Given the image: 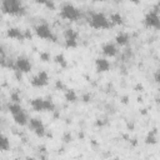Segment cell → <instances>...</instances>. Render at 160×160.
<instances>
[{
    "instance_id": "cell-1",
    "label": "cell",
    "mask_w": 160,
    "mask_h": 160,
    "mask_svg": "<svg viewBox=\"0 0 160 160\" xmlns=\"http://www.w3.org/2000/svg\"><path fill=\"white\" fill-rule=\"evenodd\" d=\"M8 109H9L10 114L12 115L14 121H15L18 125H20V126L28 125L29 118H28L26 112L24 111V109L20 106V104H18V102H10V104L8 105Z\"/></svg>"
},
{
    "instance_id": "cell-30",
    "label": "cell",
    "mask_w": 160,
    "mask_h": 160,
    "mask_svg": "<svg viewBox=\"0 0 160 160\" xmlns=\"http://www.w3.org/2000/svg\"><path fill=\"white\" fill-rule=\"evenodd\" d=\"M0 110H1V106H0Z\"/></svg>"
},
{
    "instance_id": "cell-5",
    "label": "cell",
    "mask_w": 160,
    "mask_h": 160,
    "mask_svg": "<svg viewBox=\"0 0 160 160\" xmlns=\"http://www.w3.org/2000/svg\"><path fill=\"white\" fill-rule=\"evenodd\" d=\"M60 16L69 21H76L78 19H80L81 12L76 6H74L72 4L69 2V4L62 5V8L60 10Z\"/></svg>"
},
{
    "instance_id": "cell-7",
    "label": "cell",
    "mask_w": 160,
    "mask_h": 160,
    "mask_svg": "<svg viewBox=\"0 0 160 160\" xmlns=\"http://www.w3.org/2000/svg\"><path fill=\"white\" fill-rule=\"evenodd\" d=\"M35 34H36V36L40 38V39L55 41V35L52 34V30H51L50 26H49L48 24H45V22L39 24V25L35 28Z\"/></svg>"
},
{
    "instance_id": "cell-28",
    "label": "cell",
    "mask_w": 160,
    "mask_h": 160,
    "mask_svg": "<svg viewBox=\"0 0 160 160\" xmlns=\"http://www.w3.org/2000/svg\"><path fill=\"white\" fill-rule=\"evenodd\" d=\"M94 1H100L101 2V1H105V0H94Z\"/></svg>"
},
{
    "instance_id": "cell-20",
    "label": "cell",
    "mask_w": 160,
    "mask_h": 160,
    "mask_svg": "<svg viewBox=\"0 0 160 160\" xmlns=\"http://www.w3.org/2000/svg\"><path fill=\"white\" fill-rule=\"evenodd\" d=\"M146 144H156V131H151L146 138Z\"/></svg>"
},
{
    "instance_id": "cell-8",
    "label": "cell",
    "mask_w": 160,
    "mask_h": 160,
    "mask_svg": "<svg viewBox=\"0 0 160 160\" xmlns=\"http://www.w3.org/2000/svg\"><path fill=\"white\" fill-rule=\"evenodd\" d=\"M64 40H65V45L68 48H76L79 44V34L74 29L69 28L64 32Z\"/></svg>"
},
{
    "instance_id": "cell-19",
    "label": "cell",
    "mask_w": 160,
    "mask_h": 160,
    "mask_svg": "<svg viewBox=\"0 0 160 160\" xmlns=\"http://www.w3.org/2000/svg\"><path fill=\"white\" fill-rule=\"evenodd\" d=\"M55 62L59 64L60 68H66L68 66V61H66V59H65V56L62 54H58L55 56Z\"/></svg>"
},
{
    "instance_id": "cell-15",
    "label": "cell",
    "mask_w": 160,
    "mask_h": 160,
    "mask_svg": "<svg viewBox=\"0 0 160 160\" xmlns=\"http://www.w3.org/2000/svg\"><path fill=\"white\" fill-rule=\"evenodd\" d=\"M129 40H130L129 34H128V32H124V31L119 32V34L116 35V38H115V42H116L118 45H120V46L128 45V44H129Z\"/></svg>"
},
{
    "instance_id": "cell-4",
    "label": "cell",
    "mask_w": 160,
    "mask_h": 160,
    "mask_svg": "<svg viewBox=\"0 0 160 160\" xmlns=\"http://www.w3.org/2000/svg\"><path fill=\"white\" fill-rule=\"evenodd\" d=\"M30 105L32 110L40 112V111H54L55 104L50 99H42V98H35L30 101Z\"/></svg>"
},
{
    "instance_id": "cell-14",
    "label": "cell",
    "mask_w": 160,
    "mask_h": 160,
    "mask_svg": "<svg viewBox=\"0 0 160 160\" xmlns=\"http://www.w3.org/2000/svg\"><path fill=\"white\" fill-rule=\"evenodd\" d=\"M6 36L10 38V39H15V40H24L25 39V32H22L18 28H9L8 31H6Z\"/></svg>"
},
{
    "instance_id": "cell-22",
    "label": "cell",
    "mask_w": 160,
    "mask_h": 160,
    "mask_svg": "<svg viewBox=\"0 0 160 160\" xmlns=\"http://www.w3.org/2000/svg\"><path fill=\"white\" fill-rule=\"evenodd\" d=\"M10 100H11V102H18V104H20L21 98H20V95H19L18 92H12V94L10 95Z\"/></svg>"
},
{
    "instance_id": "cell-27",
    "label": "cell",
    "mask_w": 160,
    "mask_h": 160,
    "mask_svg": "<svg viewBox=\"0 0 160 160\" xmlns=\"http://www.w3.org/2000/svg\"><path fill=\"white\" fill-rule=\"evenodd\" d=\"M129 1H131V2H134V4H139L140 0H129Z\"/></svg>"
},
{
    "instance_id": "cell-12",
    "label": "cell",
    "mask_w": 160,
    "mask_h": 160,
    "mask_svg": "<svg viewBox=\"0 0 160 160\" xmlns=\"http://www.w3.org/2000/svg\"><path fill=\"white\" fill-rule=\"evenodd\" d=\"M101 52L106 58H114L118 54V48L114 42H106L101 46Z\"/></svg>"
},
{
    "instance_id": "cell-21",
    "label": "cell",
    "mask_w": 160,
    "mask_h": 160,
    "mask_svg": "<svg viewBox=\"0 0 160 160\" xmlns=\"http://www.w3.org/2000/svg\"><path fill=\"white\" fill-rule=\"evenodd\" d=\"M50 59H51V56H50V54H49V52H46V51L40 52V60H41V61L48 62V61H50Z\"/></svg>"
},
{
    "instance_id": "cell-6",
    "label": "cell",
    "mask_w": 160,
    "mask_h": 160,
    "mask_svg": "<svg viewBox=\"0 0 160 160\" xmlns=\"http://www.w3.org/2000/svg\"><path fill=\"white\" fill-rule=\"evenodd\" d=\"M144 24L146 28H151V29H159L160 26V20H159V10H158V5H155V8L152 10H150L145 18H144Z\"/></svg>"
},
{
    "instance_id": "cell-18",
    "label": "cell",
    "mask_w": 160,
    "mask_h": 160,
    "mask_svg": "<svg viewBox=\"0 0 160 160\" xmlns=\"http://www.w3.org/2000/svg\"><path fill=\"white\" fill-rule=\"evenodd\" d=\"M9 146H10V142H9L8 138H6V136L0 131V150L5 151V150H8V149H9Z\"/></svg>"
},
{
    "instance_id": "cell-25",
    "label": "cell",
    "mask_w": 160,
    "mask_h": 160,
    "mask_svg": "<svg viewBox=\"0 0 160 160\" xmlns=\"http://www.w3.org/2000/svg\"><path fill=\"white\" fill-rule=\"evenodd\" d=\"M35 1H36L38 4H40V5H44V6H45V5H46V2H48L49 0H35Z\"/></svg>"
},
{
    "instance_id": "cell-24",
    "label": "cell",
    "mask_w": 160,
    "mask_h": 160,
    "mask_svg": "<svg viewBox=\"0 0 160 160\" xmlns=\"http://www.w3.org/2000/svg\"><path fill=\"white\" fill-rule=\"evenodd\" d=\"M62 140H64L65 142H69V141H71V135H70V132H65V135H64Z\"/></svg>"
},
{
    "instance_id": "cell-10",
    "label": "cell",
    "mask_w": 160,
    "mask_h": 160,
    "mask_svg": "<svg viewBox=\"0 0 160 160\" xmlns=\"http://www.w3.org/2000/svg\"><path fill=\"white\" fill-rule=\"evenodd\" d=\"M48 82H49V74H48L46 71H40V72H38V74L31 79V81H30L31 86H34V88H44V86L48 85Z\"/></svg>"
},
{
    "instance_id": "cell-9",
    "label": "cell",
    "mask_w": 160,
    "mask_h": 160,
    "mask_svg": "<svg viewBox=\"0 0 160 160\" xmlns=\"http://www.w3.org/2000/svg\"><path fill=\"white\" fill-rule=\"evenodd\" d=\"M28 125H29L30 130H31L34 134H36L38 136H44V135H45V125H44V122H42L40 119H38V118H31V119H29Z\"/></svg>"
},
{
    "instance_id": "cell-16",
    "label": "cell",
    "mask_w": 160,
    "mask_h": 160,
    "mask_svg": "<svg viewBox=\"0 0 160 160\" xmlns=\"http://www.w3.org/2000/svg\"><path fill=\"white\" fill-rule=\"evenodd\" d=\"M109 21H110L111 25H122L124 24V18L120 12H114V14L110 15Z\"/></svg>"
},
{
    "instance_id": "cell-11",
    "label": "cell",
    "mask_w": 160,
    "mask_h": 160,
    "mask_svg": "<svg viewBox=\"0 0 160 160\" xmlns=\"http://www.w3.org/2000/svg\"><path fill=\"white\" fill-rule=\"evenodd\" d=\"M31 68H32L31 66V62H30V60L26 56H19L15 60V69L18 71H20V72L26 74V72L31 71Z\"/></svg>"
},
{
    "instance_id": "cell-3",
    "label": "cell",
    "mask_w": 160,
    "mask_h": 160,
    "mask_svg": "<svg viewBox=\"0 0 160 160\" xmlns=\"http://www.w3.org/2000/svg\"><path fill=\"white\" fill-rule=\"evenodd\" d=\"M89 25L94 29H98V30H102V29H109L110 28V21H109V18L105 16V14L102 12H92L90 15V19H89Z\"/></svg>"
},
{
    "instance_id": "cell-17",
    "label": "cell",
    "mask_w": 160,
    "mask_h": 160,
    "mask_svg": "<svg viewBox=\"0 0 160 160\" xmlns=\"http://www.w3.org/2000/svg\"><path fill=\"white\" fill-rule=\"evenodd\" d=\"M65 100L68 102H75L78 100V94L74 89H65Z\"/></svg>"
},
{
    "instance_id": "cell-29",
    "label": "cell",
    "mask_w": 160,
    "mask_h": 160,
    "mask_svg": "<svg viewBox=\"0 0 160 160\" xmlns=\"http://www.w3.org/2000/svg\"><path fill=\"white\" fill-rule=\"evenodd\" d=\"M0 21H1V15H0Z\"/></svg>"
},
{
    "instance_id": "cell-26",
    "label": "cell",
    "mask_w": 160,
    "mask_h": 160,
    "mask_svg": "<svg viewBox=\"0 0 160 160\" xmlns=\"http://www.w3.org/2000/svg\"><path fill=\"white\" fill-rule=\"evenodd\" d=\"M4 55V49H2V46L0 45V56H2Z\"/></svg>"
},
{
    "instance_id": "cell-13",
    "label": "cell",
    "mask_w": 160,
    "mask_h": 160,
    "mask_svg": "<svg viewBox=\"0 0 160 160\" xmlns=\"http://www.w3.org/2000/svg\"><path fill=\"white\" fill-rule=\"evenodd\" d=\"M95 68L99 72H106L110 70V62L105 58H98L95 60Z\"/></svg>"
},
{
    "instance_id": "cell-23",
    "label": "cell",
    "mask_w": 160,
    "mask_h": 160,
    "mask_svg": "<svg viewBox=\"0 0 160 160\" xmlns=\"http://www.w3.org/2000/svg\"><path fill=\"white\" fill-rule=\"evenodd\" d=\"M55 86H56L58 89H61V90H65V89H66V86H65V84H64L62 81H60V80H58V81H56V84H55Z\"/></svg>"
},
{
    "instance_id": "cell-2",
    "label": "cell",
    "mask_w": 160,
    "mask_h": 160,
    "mask_svg": "<svg viewBox=\"0 0 160 160\" xmlns=\"http://www.w3.org/2000/svg\"><path fill=\"white\" fill-rule=\"evenodd\" d=\"M1 10L9 15L24 14V5L21 0H1Z\"/></svg>"
}]
</instances>
